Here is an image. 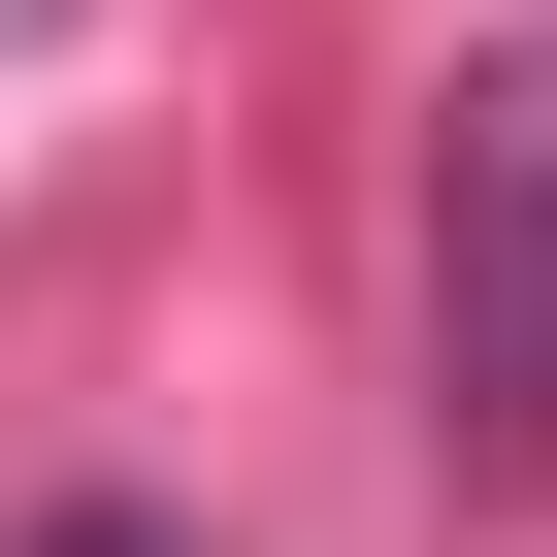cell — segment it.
Here are the masks:
<instances>
[{"label": "cell", "instance_id": "6da1fadb", "mask_svg": "<svg viewBox=\"0 0 557 557\" xmlns=\"http://www.w3.org/2000/svg\"><path fill=\"white\" fill-rule=\"evenodd\" d=\"M426 426L492 492H557V34L459 66V132H426Z\"/></svg>", "mask_w": 557, "mask_h": 557}, {"label": "cell", "instance_id": "7a4b0ae2", "mask_svg": "<svg viewBox=\"0 0 557 557\" xmlns=\"http://www.w3.org/2000/svg\"><path fill=\"white\" fill-rule=\"evenodd\" d=\"M34 557H197V524H132V492H66V524H34Z\"/></svg>", "mask_w": 557, "mask_h": 557}]
</instances>
